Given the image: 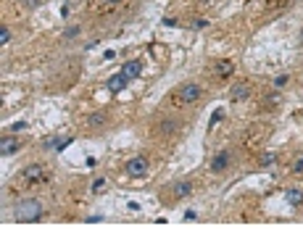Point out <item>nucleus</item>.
Returning <instances> with one entry per match:
<instances>
[{
  "instance_id": "nucleus-1",
  "label": "nucleus",
  "mask_w": 303,
  "mask_h": 237,
  "mask_svg": "<svg viewBox=\"0 0 303 237\" xmlns=\"http://www.w3.org/2000/svg\"><path fill=\"white\" fill-rule=\"evenodd\" d=\"M14 216L16 221L21 224H35L42 219V203L37 198H21V201L14 206Z\"/></svg>"
},
{
  "instance_id": "nucleus-2",
  "label": "nucleus",
  "mask_w": 303,
  "mask_h": 237,
  "mask_svg": "<svg viewBox=\"0 0 303 237\" xmlns=\"http://www.w3.org/2000/svg\"><path fill=\"white\" fill-rule=\"evenodd\" d=\"M148 169H151V164H148V158H145V156H134V158H130V161L124 164V171H127L130 177H134V179L145 177V174H148Z\"/></svg>"
},
{
  "instance_id": "nucleus-3",
  "label": "nucleus",
  "mask_w": 303,
  "mask_h": 237,
  "mask_svg": "<svg viewBox=\"0 0 303 237\" xmlns=\"http://www.w3.org/2000/svg\"><path fill=\"white\" fill-rule=\"evenodd\" d=\"M201 95H203V87H201V85H195V82H185V85L179 87L177 98L182 100V103H195Z\"/></svg>"
},
{
  "instance_id": "nucleus-4",
  "label": "nucleus",
  "mask_w": 303,
  "mask_h": 237,
  "mask_svg": "<svg viewBox=\"0 0 303 237\" xmlns=\"http://www.w3.org/2000/svg\"><path fill=\"white\" fill-rule=\"evenodd\" d=\"M229 161H232V153H229V150H222V153H216V156L211 158L208 169L214 171V174H222V171L229 169Z\"/></svg>"
},
{
  "instance_id": "nucleus-5",
  "label": "nucleus",
  "mask_w": 303,
  "mask_h": 237,
  "mask_svg": "<svg viewBox=\"0 0 303 237\" xmlns=\"http://www.w3.org/2000/svg\"><path fill=\"white\" fill-rule=\"evenodd\" d=\"M121 74H124L130 82H132V79H137V76L143 74V61H140V58H130V61H124V63H121Z\"/></svg>"
},
{
  "instance_id": "nucleus-6",
  "label": "nucleus",
  "mask_w": 303,
  "mask_h": 237,
  "mask_svg": "<svg viewBox=\"0 0 303 237\" xmlns=\"http://www.w3.org/2000/svg\"><path fill=\"white\" fill-rule=\"evenodd\" d=\"M74 143V137H72V134H66V137H50V140H45V148H53V150H58V153H61V150H66L69 148V145H72Z\"/></svg>"
},
{
  "instance_id": "nucleus-7",
  "label": "nucleus",
  "mask_w": 303,
  "mask_h": 237,
  "mask_svg": "<svg viewBox=\"0 0 303 237\" xmlns=\"http://www.w3.org/2000/svg\"><path fill=\"white\" fill-rule=\"evenodd\" d=\"M179 127H182V121L174 119V116L161 119V121H158V134H174V132H179Z\"/></svg>"
},
{
  "instance_id": "nucleus-8",
  "label": "nucleus",
  "mask_w": 303,
  "mask_h": 237,
  "mask_svg": "<svg viewBox=\"0 0 303 237\" xmlns=\"http://www.w3.org/2000/svg\"><path fill=\"white\" fill-rule=\"evenodd\" d=\"M127 85H130V79H127L124 74H114V76H108V82H106V87L111 90V92H121V90H124Z\"/></svg>"
},
{
  "instance_id": "nucleus-9",
  "label": "nucleus",
  "mask_w": 303,
  "mask_h": 237,
  "mask_svg": "<svg viewBox=\"0 0 303 237\" xmlns=\"http://www.w3.org/2000/svg\"><path fill=\"white\" fill-rule=\"evenodd\" d=\"M171 193H174V198H188V195H192V182H190V179H179V182H174Z\"/></svg>"
},
{
  "instance_id": "nucleus-10",
  "label": "nucleus",
  "mask_w": 303,
  "mask_h": 237,
  "mask_svg": "<svg viewBox=\"0 0 303 237\" xmlns=\"http://www.w3.org/2000/svg\"><path fill=\"white\" fill-rule=\"evenodd\" d=\"M21 177L29 179V182H37V179H45V169L40 164H32V166H27V169L21 171Z\"/></svg>"
},
{
  "instance_id": "nucleus-11",
  "label": "nucleus",
  "mask_w": 303,
  "mask_h": 237,
  "mask_svg": "<svg viewBox=\"0 0 303 237\" xmlns=\"http://www.w3.org/2000/svg\"><path fill=\"white\" fill-rule=\"evenodd\" d=\"M16 150H19V143H16V137H3V140H0V156H3V158L14 156Z\"/></svg>"
},
{
  "instance_id": "nucleus-12",
  "label": "nucleus",
  "mask_w": 303,
  "mask_h": 237,
  "mask_svg": "<svg viewBox=\"0 0 303 237\" xmlns=\"http://www.w3.org/2000/svg\"><path fill=\"white\" fill-rule=\"evenodd\" d=\"M229 98L232 100H248L250 98V85H248V82L235 85V87H232V92H229Z\"/></svg>"
},
{
  "instance_id": "nucleus-13",
  "label": "nucleus",
  "mask_w": 303,
  "mask_h": 237,
  "mask_svg": "<svg viewBox=\"0 0 303 237\" xmlns=\"http://www.w3.org/2000/svg\"><path fill=\"white\" fill-rule=\"evenodd\" d=\"M285 201L290 203V206H303V190L301 187H287L285 190Z\"/></svg>"
},
{
  "instance_id": "nucleus-14",
  "label": "nucleus",
  "mask_w": 303,
  "mask_h": 237,
  "mask_svg": "<svg viewBox=\"0 0 303 237\" xmlns=\"http://www.w3.org/2000/svg\"><path fill=\"white\" fill-rule=\"evenodd\" d=\"M106 121H108L106 113L95 111V113H90V116H87V127H93V129H100V127H106Z\"/></svg>"
},
{
  "instance_id": "nucleus-15",
  "label": "nucleus",
  "mask_w": 303,
  "mask_h": 237,
  "mask_svg": "<svg viewBox=\"0 0 303 237\" xmlns=\"http://www.w3.org/2000/svg\"><path fill=\"white\" fill-rule=\"evenodd\" d=\"M232 72H235V63H232V61H219V63H216V74L222 76V79L232 76Z\"/></svg>"
},
{
  "instance_id": "nucleus-16",
  "label": "nucleus",
  "mask_w": 303,
  "mask_h": 237,
  "mask_svg": "<svg viewBox=\"0 0 303 237\" xmlns=\"http://www.w3.org/2000/svg\"><path fill=\"white\" fill-rule=\"evenodd\" d=\"M287 82H290V76L287 74H280V76H274V79H272V85H274V90H282Z\"/></svg>"
},
{
  "instance_id": "nucleus-17",
  "label": "nucleus",
  "mask_w": 303,
  "mask_h": 237,
  "mask_svg": "<svg viewBox=\"0 0 303 237\" xmlns=\"http://www.w3.org/2000/svg\"><path fill=\"white\" fill-rule=\"evenodd\" d=\"M76 35H79V27H66V29H63V35H61V37H63V40H74Z\"/></svg>"
},
{
  "instance_id": "nucleus-18",
  "label": "nucleus",
  "mask_w": 303,
  "mask_h": 237,
  "mask_svg": "<svg viewBox=\"0 0 303 237\" xmlns=\"http://www.w3.org/2000/svg\"><path fill=\"white\" fill-rule=\"evenodd\" d=\"M8 42H11V29L0 27V45H8Z\"/></svg>"
},
{
  "instance_id": "nucleus-19",
  "label": "nucleus",
  "mask_w": 303,
  "mask_h": 237,
  "mask_svg": "<svg viewBox=\"0 0 303 237\" xmlns=\"http://www.w3.org/2000/svg\"><path fill=\"white\" fill-rule=\"evenodd\" d=\"M222 119H224V108H216V111L211 113V121H208V127H214L216 121H222Z\"/></svg>"
},
{
  "instance_id": "nucleus-20",
  "label": "nucleus",
  "mask_w": 303,
  "mask_h": 237,
  "mask_svg": "<svg viewBox=\"0 0 303 237\" xmlns=\"http://www.w3.org/2000/svg\"><path fill=\"white\" fill-rule=\"evenodd\" d=\"M206 27H208L206 18H192V21H190V29H206Z\"/></svg>"
},
{
  "instance_id": "nucleus-21",
  "label": "nucleus",
  "mask_w": 303,
  "mask_h": 237,
  "mask_svg": "<svg viewBox=\"0 0 303 237\" xmlns=\"http://www.w3.org/2000/svg\"><path fill=\"white\" fill-rule=\"evenodd\" d=\"M274 164V153H264L261 156V166H272Z\"/></svg>"
},
{
  "instance_id": "nucleus-22",
  "label": "nucleus",
  "mask_w": 303,
  "mask_h": 237,
  "mask_svg": "<svg viewBox=\"0 0 303 237\" xmlns=\"http://www.w3.org/2000/svg\"><path fill=\"white\" fill-rule=\"evenodd\" d=\"M21 129H27V121H14L11 124V132H21Z\"/></svg>"
},
{
  "instance_id": "nucleus-23",
  "label": "nucleus",
  "mask_w": 303,
  "mask_h": 237,
  "mask_svg": "<svg viewBox=\"0 0 303 237\" xmlns=\"http://www.w3.org/2000/svg\"><path fill=\"white\" fill-rule=\"evenodd\" d=\"M103 184H106V179H103V177H98V179L93 182V193H100V187H103Z\"/></svg>"
},
{
  "instance_id": "nucleus-24",
  "label": "nucleus",
  "mask_w": 303,
  "mask_h": 237,
  "mask_svg": "<svg viewBox=\"0 0 303 237\" xmlns=\"http://www.w3.org/2000/svg\"><path fill=\"white\" fill-rule=\"evenodd\" d=\"M293 171L295 174H303V158H298V161L293 164Z\"/></svg>"
},
{
  "instance_id": "nucleus-25",
  "label": "nucleus",
  "mask_w": 303,
  "mask_h": 237,
  "mask_svg": "<svg viewBox=\"0 0 303 237\" xmlns=\"http://www.w3.org/2000/svg\"><path fill=\"white\" fill-rule=\"evenodd\" d=\"M195 219H198V214H195L192 208H190V211H185V221H195Z\"/></svg>"
},
{
  "instance_id": "nucleus-26",
  "label": "nucleus",
  "mask_w": 303,
  "mask_h": 237,
  "mask_svg": "<svg viewBox=\"0 0 303 237\" xmlns=\"http://www.w3.org/2000/svg\"><path fill=\"white\" fill-rule=\"evenodd\" d=\"M85 221H87V224H98V221H103V216H87Z\"/></svg>"
},
{
  "instance_id": "nucleus-27",
  "label": "nucleus",
  "mask_w": 303,
  "mask_h": 237,
  "mask_svg": "<svg viewBox=\"0 0 303 237\" xmlns=\"http://www.w3.org/2000/svg\"><path fill=\"white\" fill-rule=\"evenodd\" d=\"M164 24H166V27H177V18H171V16H166V18H164Z\"/></svg>"
},
{
  "instance_id": "nucleus-28",
  "label": "nucleus",
  "mask_w": 303,
  "mask_h": 237,
  "mask_svg": "<svg viewBox=\"0 0 303 237\" xmlns=\"http://www.w3.org/2000/svg\"><path fill=\"white\" fill-rule=\"evenodd\" d=\"M27 5H32V8H37V5H40V0H27Z\"/></svg>"
},
{
  "instance_id": "nucleus-29",
  "label": "nucleus",
  "mask_w": 303,
  "mask_h": 237,
  "mask_svg": "<svg viewBox=\"0 0 303 237\" xmlns=\"http://www.w3.org/2000/svg\"><path fill=\"white\" fill-rule=\"evenodd\" d=\"M106 3H121V0H106Z\"/></svg>"
},
{
  "instance_id": "nucleus-30",
  "label": "nucleus",
  "mask_w": 303,
  "mask_h": 237,
  "mask_svg": "<svg viewBox=\"0 0 303 237\" xmlns=\"http://www.w3.org/2000/svg\"><path fill=\"white\" fill-rule=\"evenodd\" d=\"M301 42H303V29H301Z\"/></svg>"
},
{
  "instance_id": "nucleus-31",
  "label": "nucleus",
  "mask_w": 303,
  "mask_h": 237,
  "mask_svg": "<svg viewBox=\"0 0 303 237\" xmlns=\"http://www.w3.org/2000/svg\"><path fill=\"white\" fill-rule=\"evenodd\" d=\"M201 3H208V0H201Z\"/></svg>"
}]
</instances>
